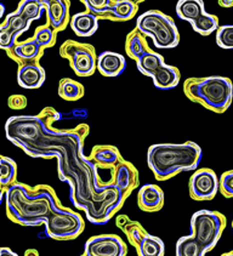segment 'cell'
I'll return each instance as SVG.
<instances>
[{
	"mask_svg": "<svg viewBox=\"0 0 233 256\" xmlns=\"http://www.w3.org/2000/svg\"><path fill=\"white\" fill-rule=\"evenodd\" d=\"M184 96L214 113H225L233 100L231 79L222 76L188 78L184 82Z\"/></svg>",
	"mask_w": 233,
	"mask_h": 256,
	"instance_id": "4",
	"label": "cell"
},
{
	"mask_svg": "<svg viewBox=\"0 0 233 256\" xmlns=\"http://www.w3.org/2000/svg\"><path fill=\"white\" fill-rule=\"evenodd\" d=\"M0 256H18V255H17L14 250L8 248V246H2V248L0 249Z\"/></svg>",
	"mask_w": 233,
	"mask_h": 256,
	"instance_id": "34",
	"label": "cell"
},
{
	"mask_svg": "<svg viewBox=\"0 0 233 256\" xmlns=\"http://www.w3.org/2000/svg\"><path fill=\"white\" fill-rule=\"evenodd\" d=\"M85 89L79 82L70 78H62L58 83V96L66 101L74 102L84 96Z\"/></svg>",
	"mask_w": 233,
	"mask_h": 256,
	"instance_id": "27",
	"label": "cell"
},
{
	"mask_svg": "<svg viewBox=\"0 0 233 256\" xmlns=\"http://www.w3.org/2000/svg\"><path fill=\"white\" fill-rule=\"evenodd\" d=\"M221 256H233V250H231V252H224L222 255Z\"/></svg>",
	"mask_w": 233,
	"mask_h": 256,
	"instance_id": "37",
	"label": "cell"
},
{
	"mask_svg": "<svg viewBox=\"0 0 233 256\" xmlns=\"http://www.w3.org/2000/svg\"><path fill=\"white\" fill-rule=\"evenodd\" d=\"M46 14V24H49L56 33L62 32L70 24V2L67 0H42Z\"/></svg>",
	"mask_w": 233,
	"mask_h": 256,
	"instance_id": "15",
	"label": "cell"
},
{
	"mask_svg": "<svg viewBox=\"0 0 233 256\" xmlns=\"http://www.w3.org/2000/svg\"><path fill=\"white\" fill-rule=\"evenodd\" d=\"M164 200H166V196H164L163 190L157 184H144L138 190V206L142 212H159L164 206Z\"/></svg>",
	"mask_w": 233,
	"mask_h": 256,
	"instance_id": "18",
	"label": "cell"
},
{
	"mask_svg": "<svg viewBox=\"0 0 233 256\" xmlns=\"http://www.w3.org/2000/svg\"><path fill=\"white\" fill-rule=\"evenodd\" d=\"M83 4L100 20L114 22L130 21L138 11V2L132 0H83Z\"/></svg>",
	"mask_w": 233,
	"mask_h": 256,
	"instance_id": "11",
	"label": "cell"
},
{
	"mask_svg": "<svg viewBox=\"0 0 233 256\" xmlns=\"http://www.w3.org/2000/svg\"><path fill=\"white\" fill-rule=\"evenodd\" d=\"M206 250L192 234L184 236L176 242L175 256H206Z\"/></svg>",
	"mask_w": 233,
	"mask_h": 256,
	"instance_id": "26",
	"label": "cell"
},
{
	"mask_svg": "<svg viewBox=\"0 0 233 256\" xmlns=\"http://www.w3.org/2000/svg\"><path fill=\"white\" fill-rule=\"evenodd\" d=\"M216 44L221 49H233V24H224L216 30Z\"/></svg>",
	"mask_w": 233,
	"mask_h": 256,
	"instance_id": "31",
	"label": "cell"
},
{
	"mask_svg": "<svg viewBox=\"0 0 233 256\" xmlns=\"http://www.w3.org/2000/svg\"><path fill=\"white\" fill-rule=\"evenodd\" d=\"M98 24H100V18L90 11L85 10L83 12L74 14L70 18V26L76 36L88 38L96 33V30H98Z\"/></svg>",
	"mask_w": 233,
	"mask_h": 256,
	"instance_id": "21",
	"label": "cell"
},
{
	"mask_svg": "<svg viewBox=\"0 0 233 256\" xmlns=\"http://www.w3.org/2000/svg\"><path fill=\"white\" fill-rule=\"evenodd\" d=\"M17 182V164L12 158L0 157V196L4 197L8 187Z\"/></svg>",
	"mask_w": 233,
	"mask_h": 256,
	"instance_id": "25",
	"label": "cell"
},
{
	"mask_svg": "<svg viewBox=\"0 0 233 256\" xmlns=\"http://www.w3.org/2000/svg\"><path fill=\"white\" fill-rule=\"evenodd\" d=\"M45 79H46V73L40 62L20 64L17 70V84L24 89H39L42 86Z\"/></svg>",
	"mask_w": 233,
	"mask_h": 256,
	"instance_id": "17",
	"label": "cell"
},
{
	"mask_svg": "<svg viewBox=\"0 0 233 256\" xmlns=\"http://www.w3.org/2000/svg\"><path fill=\"white\" fill-rule=\"evenodd\" d=\"M110 181L114 186L120 190L122 194L126 200L132 190L140 186V176L134 164L122 159L116 166L110 170Z\"/></svg>",
	"mask_w": 233,
	"mask_h": 256,
	"instance_id": "14",
	"label": "cell"
},
{
	"mask_svg": "<svg viewBox=\"0 0 233 256\" xmlns=\"http://www.w3.org/2000/svg\"><path fill=\"white\" fill-rule=\"evenodd\" d=\"M24 256H39V252L36 249H27Z\"/></svg>",
	"mask_w": 233,
	"mask_h": 256,
	"instance_id": "36",
	"label": "cell"
},
{
	"mask_svg": "<svg viewBox=\"0 0 233 256\" xmlns=\"http://www.w3.org/2000/svg\"><path fill=\"white\" fill-rule=\"evenodd\" d=\"M116 224L122 232L126 236V240L130 246L138 248L141 240L148 234L142 224L138 221H134L128 215H118L116 218Z\"/></svg>",
	"mask_w": 233,
	"mask_h": 256,
	"instance_id": "22",
	"label": "cell"
},
{
	"mask_svg": "<svg viewBox=\"0 0 233 256\" xmlns=\"http://www.w3.org/2000/svg\"><path fill=\"white\" fill-rule=\"evenodd\" d=\"M218 5L222 8H232L233 6V0H218Z\"/></svg>",
	"mask_w": 233,
	"mask_h": 256,
	"instance_id": "35",
	"label": "cell"
},
{
	"mask_svg": "<svg viewBox=\"0 0 233 256\" xmlns=\"http://www.w3.org/2000/svg\"><path fill=\"white\" fill-rule=\"evenodd\" d=\"M225 215L214 210H198L191 218V234L206 252L216 246L226 227Z\"/></svg>",
	"mask_w": 233,
	"mask_h": 256,
	"instance_id": "6",
	"label": "cell"
},
{
	"mask_svg": "<svg viewBox=\"0 0 233 256\" xmlns=\"http://www.w3.org/2000/svg\"><path fill=\"white\" fill-rule=\"evenodd\" d=\"M136 28L144 36H150L157 49H174L180 42L175 21L159 10H148L138 16Z\"/></svg>",
	"mask_w": 233,
	"mask_h": 256,
	"instance_id": "5",
	"label": "cell"
},
{
	"mask_svg": "<svg viewBox=\"0 0 233 256\" xmlns=\"http://www.w3.org/2000/svg\"><path fill=\"white\" fill-rule=\"evenodd\" d=\"M33 38L45 50L55 46L56 39H58V33L49 24H42L36 28Z\"/></svg>",
	"mask_w": 233,
	"mask_h": 256,
	"instance_id": "30",
	"label": "cell"
},
{
	"mask_svg": "<svg viewBox=\"0 0 233 256\" xmlns=\"http://www.w3.org/2000/svg\"><path fill=\"white\" fill-rule=\"evenodd\" d=\"M220 192L225 198H233V170L220 176Z\"/></svg>",
	"mask_w": 233,
	"mask_h": 256,
	"instance_id": "32",
	"label": "cell"
},
{
	"mask_svg": "<svg viewBox=\"0 0 233 256\" xmlns=\"http://www.w3.org/2000/svg\"><path fill=\"white\" fill-rule=\"evenodd\" d=\"M232 228H233V221H232Z\"/></svg>",
	"mask_w": 233,
	"mask_h": 256,
	"instance_id": "38",
	"label": "cell"
},
{
	"mask_svg": "<svg viewBox=\"0 0 233 256\" xmlns=\"http://www.w3.org/2000/svg\"><path fill=\"white\" fill-rule=\"evenodd\" d=\"M4 197L8 220L26 227L44 224L52 212L64 206L49 184L30 187L17 181L8 187Z\"/></svg>",
	"mask_w": 233,
	"mask_h": 256,
	"instance_id": "2",
	"label": "cell"
},
{
	"mask_svg": "<svg viewBox=\"0 0 233 256\" xmlns=\"http://www.w3.org/2000/svg\"><path fill=\"white\" fill-rule=\"evenodd\" d=\"M80 256H85V255H84V254H83V255H80Z\"/></svg>",
	"mask_w": 233,
	"mask_h": 256,
	"instance_id": "39",
	"label": "cell"
},
{
	"mask_svg": "<svg viewBox=\"0 0 233 256\" xmlns=\"http://www.w3.org/2000/svg\"><path fill=\"white\" fill-rule=\"evenodd\" d=\"M44 49L38 44L34 38H30L24 42H17V44L11 50L6 51V55L17 64L40 62L44 56Z\"/></svg>",
	"mask_w": 233,
	"mask_h": 256,
	"instance_id": "16",
	"label": "cell"
},
{
	"mask_svg": "<svg viewBox=\"0 0 233 256\" xmlns=\"http://www.w3.org/2000/svg\"><path fill=\"white\" fill-rule=\"evenodd\" d=\"M202 148L193 141L184 144H156L147 150V164L158 181H166L182 172L197 169Z\"/></svg>",
	"mask_w": 233,
	"mask_h": 256,
	"instance_id": "3",
	"label": "cell"
},
{
	"mask_svg": "<svg viewBox=\"0 0 233 256\" xmlns=\"http://www.w3.org/2000/svg\"><path fill=\"white\" fill-rule=\"evenodd\" d=\"M190 196L193 200H212L220 190V178L209 168L198 169L193 172L188 182Z\"/></svg>",
	"mask_w": 233,
	"mask_h": 256,
	"instance_id": "12",
	"label": "cell"
},
{
	"mask_svg": "<svg viewBox=\"0 0 233 256\" xmlns=\"http://www.w3.org/2000/svg\"><path fill=\"white\" fill-rule=\"evenodd\" d=\"M176 15L188 22L196 33L204 36L216 32L220 27L218 16L206 12L203 0H178Z\"/></svg>",
	"mask_w": 233,
	"mask_h": 256,
	"instance_id": "10",
	"label": "cell"
},
{
	"mask_svg": "<svg viewBox=\"0 0 233 256\" xmlns=\"http://www.w3.org/2000/svg\"><path fill=\"white\" fill-rule=\"evenodd\" d=\"M126 244L116 234L94 236L84 246L85 256H126Z\"/></svg>",
	"mask_w": 233,
	"mask_h": 256,
	"instance_id": "13",
	"label": "cell"
},
{
	"mask_svg": "<svg viewBox=\"0 0 233 256\" xmlns=\"http://www.w3.org/2000/svg\"><path fill=\"white\" fill-rule=\"evenodd\" d=\"M58 110L44 107L38 114L12 116L5 123L8 141L32 158H56L58 174L70 186V198L88 221L104 224L124 206L125 198L112 181H102L98 168L84 154L90 126L80 123L72 129H58Z\"/></svg>",
	"mask_w": 233,
	"mask_h": 256,
	"instance_id": "1",
	"label": "cell"
},
{
	"mask_svg": "<svg viewBox=\"0 0 233 256\" xmlns=\"http://www.w3.org/2000/svg\"><path fill=\"white\" fill-rule=\"evenodd\" d=\"M136 67L141 74L150 76L158 89H174L180 84L181 73L178 68L166 64L163 56L152 49L136 62Z\"/></svg>",
	"mask_w": 233,
	"mask_h": 256,
	"instance_id": "7",
	"label": "cell"
},
{
	"mask_svg": "<svg viewBox=\"0 0 233 256\" xmlns=\"http://www.w3.org/2000/svg\"><path fill=\"white\" fill-rule=\"evenodd\" d=\"M32 22L28 21L20 11L15 10L14 12L8 14L0 24V30H6L11 33L18 40L20 36L30 30Z\"/></svg>",
	"mask_w": 233,
	"mask_h": 256,
	"instance_id": "24",
	"label": "cell"
},
{
	"mask_svg": "<svg viewBox=\"0 0 233 256\" xmlns=\"http://www.w3.org/2000/svg\"><path fill=\"white\" fill-rule=\"evenodd\" d=\"M89 159L95 164L98 169L112 170L122 159L120 150L112 144H98L92 147Z\"/></svg>",
	"mask_w": 233,
	"mask_h": 256,
	"instance_id": "19",
	"label": "cell"
},
{
	"mask_svg": "<svg viewBox=\"0 0 233 256\" xmlns=\"http://www.w3.org/2000/svg\"><path fill=\"white\" fill-rule=\"evenodd\" d=\"M27 98L21 94H15L8 98V106L12 110H22L27 107Z\"/></svg>",
	"mask_w": 233,
	"mask_h": 256,
	"instance_id": "33",
	"label": "cell"
},
{
	"mask_svg": "<svg viewBox=\"0 0 233 256\" xmlns=\"http://www.w3.org/2000/svg\"><path fill=\"white\" fill-rule=\"evenodd\" d=\"M44 224L46 234L55 240H76L85 228L84 218L80 214L66 206L52 212Z\"/></svg>",
	"mask_w": 233,
	"mask_h": 256,
	"instance_id": "8",
	"label": "cell"
},
{
	"mask_svg": "<svg viewBox=\"0 0 233 256\" xmlns=\"http://www.w3.org/2000/svg\"><path fill=\"white\" fill-rule=\"evenodd\" d=\"M150 49L148 42L146 40V36H144L138 32V28L134 30L126 36L125 39V52L134 61L138 62L142 56L146 55Z\"/></svg>",
	"mask_w": 233,
	"mask_h": 256,
	"instance_id": "23",
	"label": "cell"
},
{
	"mask_svg": "<svg viewBox=\"0 0 233 256\" xmlns=\"http://www.w3.org/2000/svg\"><path fill=\"white\" fill-rule=\"evenodd\" d=\"M136 252H138V256H164L166 246L160 238L148 233L138 244Z\"/></svg>",
	"mask_w": 233,
	"mask_h": 256,
	"instance_id": "28",
	"label": "cell"
},
{
	"mask_svg": "<svg viewBox=\"0 0 233 256\" xmlns=\"http://www.w3.org/2000/svg\"><path fill=\"white\" fill-rule=\"evenodd\" d=\"M17 11L24 15L28 21H36L42 17V14L45 11L42 0H22L20 2Z\"/></svg>",
	"mask_w": 233,
	"mask_h": 256,
	"instance_id": "29",
	"label": "cell"
},
{
	"mask_svg": "<svg viewBox=\"0 0 233 256\" xmlns=\"http://www.w3.org/2000/svg\"><path fill=\"white\" fill-rule=\"evenodd\" d=\"M126 67L125 58L114 51H104L98 58V70L100 74L108 78L120 76Z\"/></svg>",
	"mask_w": 233,
	"mask_h": 256,
	"instance_id": "20",
	"label": "cell"
},
{
	"mask_svg": "<svg viewBox=\"0 0 233 256\" xmlns=\"http://www.w3.org/2000/svg\"><path fill=\"white\" fill-rule=\"evenodd\" d=\"M60 56L70 62V66L78 76H90L98 70V54L88 42L68 39L60 46Z\"/></svg>",
	"mask_w": 233,
	"mask_h": 256,
	"instance_id": "9",
	"label": "cell"
}]
</instances>
